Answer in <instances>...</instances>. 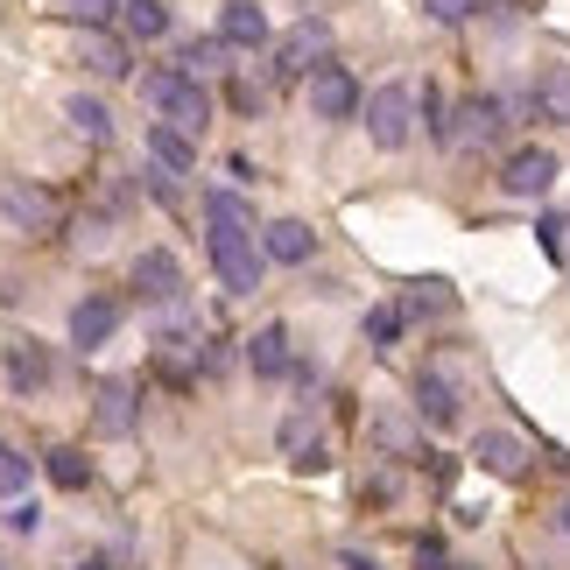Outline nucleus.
Listing matches in <instances>:
<instances>
[{"label":"nucleus","mask_w":570,"mask_h":570,"mask_svg":"<svg viewBox=\"0 0 570 570\" xmlns=\"http://www.w3.org/2000/svg\"><path fill=\"white\" fill-rule=\"evenodd\" d=\"M409 311H451V289H444V282H415Z\"/></svg>","instance_id":"31"},{"label":"nucleus","mask_w":570,"mask_h":570,"mask_svg":"<svg viewBox=\"0 0 570 570\" xmlns=\"http://www.w3.org/2000/svg\"><path fill=\"white\" fill-rule=\"evenodd\" d=\"M423 127L436 141H451V120H444V92H436V85H423Z\"/></svg>","instance_id":"28"},{"label":"nucleus","mask_w":570,"mask_h":570,"mask_svg":"<svg viewBox=\"0 0 570 570\" xmlns=\"http://www.w3.org/2000/svg\"><path fill=\"white\" fill-rule=\"evenodd\" d=\"M0 218L21 233H57L63 226V205L42 184H21V177H0Z\"/></svg>","instance_id":"4"},{"label":"nucleus","mask_w":570,"mask_h":570,"mask_svg":"<svg viewBox=\"0 0 570 570\" xmlns=\"http://www.w3.org/2000/svg\"><path fill=\"white\" fill-rule=\"evenodd\" d=\"M141 99L156 106L169 127H184L190 141L212 127V92H205L197 78H184V71H148V78H141Z\"/></svg>","instance_id":"2"},{"label":"nucleus","mask_w":570,"mask_h":570,"mask_svg":"<svg viewBox=\"0 0 570 570\" xmlns=\"http://www.w3.org/2000/svg\"><path fill=\"white\" fill-rule=\"evenodd\" d=\"M114 332H120V303L114 296H85L71 311V345H78V353H99Z\"/></svg>","instance_id":"11"},{"label":"nucleus","mask_w":570,"mask_h":570,"mask_svg":"<svg viewBox=\"0 0 570 570\" xmlns=\"http://www.w3.org/2000/svg\"><path fill=\"white\" fill-rule=\"evenodd\" d=\"M78 63L99 71V78H127V71H135V63H127V42L106 36V29H78Z\"/></svg>","instance_id":"16"},{"label":"nucleus","mask_w":570,"mask_h":570,"mask_svg":"<svg viewBox=\"0 0 570 570\" xmlns=\"http://www.w3.org/2000/svg\"><path fill=\"white\" fill-rule=\"evenodd\" d=\"M8 529L14 535H36L42 529V508H36V500H8Z\"/></svg>","instance_id":"30"},{"label":"nucleus","mask_w":570,"mask_h":570,"mask_svg":"<svg viewBox=\"0 0 570 570\" xmlns=\"http://www.w3.org/2000/svg\"><path fill=\"white\" fill-rule=\"evenodd\" d=\"M63 120H71V127H78V135L92 141V148H99V141H114V114H106L99 99H85V92L63 99Z\"/></svg>","instance_id":"22"},{"label":"nucleus","mask_w":570,"mask_h":570,"mask_svg":"<svg viewBox=\"0 0 570 570\" xmlns=\"http://www.w3.org/2000/svg\"><path fill=\"white\" fill-rule=\"evenodd\" d=\"M535 114L570 127V63H550V71L535 78Z\"/></svg>","instance_id":"20"},{"label":"nucleus","mask_w":570,"mask_h":570,"mask_svg":"<svg viewBox=\"0 0 570 570\" xmlns=\"http://www.w3.org/2000/svg\"><path fill=\"white\" fill-rule=\"evenodd\" d=\"M557 535L570 542V500H563V508H557Z\"/></svg>","instance_id":"36"},{"label":"nucleus","mask_w":570,"mask_h":570,"mask_svg":"<svg viewBox=\"0 0 570 570\" xmlns=\"http://www.w3.org/2000/svg\"><path fill=\"white\" fill-rule=\"evenodd\" d=\"M529 444H521L514 430H479L472 436V465L479 472H493V479H529Z\"/></svg>","instance_id":"8"},{"label":"nucleus","mask_w":570,"mask_h":570,"mask_svg":"<svg viewBox=\"0 0 570 570\" xmlns=\"http://www.w3.org/2000/svg\"><path fill=\"white\" fill-rule=\"evenodd\" d=\"M366 135L381 148H409V135H415V92L409 85H381V92L366 99Z\"/></svg>","instance_id":"5"},{"label":"nucleus","mask_w":570,"mask_h":570,"mask_svg":"<svg viewBox=\"0 0 570 570\" xmlns=\"http://www.w3.org/2000/svg\"><path fill=\"white\" fill-rule=\"evenodd\" d=\"M205 226H212V268L233 296H254L261 289V261L268 247L254 239V212L239 205L233 190H205Z\"/></svg>","instance_id":"1"},{"label":"nucleus","mask_w":570,"mask_h":570,"mask_svg":"<svg viewBox=\"0 0 570 570\" xmlns=\"http://www.w3.org/2000/svg\"><path fill=\"white\" fill-rule=\"evenodd\" d=\"M402 317H409V311H402V303H381V311H374V317H366V338H374V353H387V345H394V338H402Z\"/></svg>","instance_id":"26"},{"label":"nucleus","mask_w":570,"mask_h":570,"mask_svg":"<svg viewBox=\"0 0 570 570\" xmlns=\"http://www.w3.org/2000/svg\"><path fill=\"white\" fill-rule=\"evenodd\" d=\"M8 381H14L21 394L42 387V381H50V353H42L36 338H14V345H8Z\"/></svg>","instance_id":"21"},{"label":"nucleus","mask_w":570,"mask_h":570,"mask_svg":"<svg viewBox=\"0 0 570 570\" xmlns=\"http://www.w3.org/2000/svg\"><path fill=\"white\" fill-rule=\"evenodd\" d=\"M218 42H226V50H261V42H268V14H261L254 0L218 8Z\"/></svg>","instance_id":"14"},{"label":"nucleus","mask_w":570,"mask_h":570,"mask_svg":"<svg viewBox=\"0 0 570 570\" xmlns=\"http://www.w3.org/2000/svg\"><path fill=\"white\" fill-rule=\"evenodd\" d=\"M345 570H381L374 557H360V550H345Z\"/></svg>","instance_id":"35"},{"label":"nucleus","mask_w":570,"mask_h":570,"mask_svg":"<svg viewBox=\"0 0 570 570\" xmlns=\"http://www.w3.org/2000/svg\"><path fill=\"white\" fill-rule=\"evenodd\" d=\"M148 156H156V169H169V177H190V169H197V141L184 135V127L156 120V127H148Z\"/></svg>","instance_id":"17"},{"label":"nucleus","mask_w":570,"mask_h":570,"mask_svg":"<svg viewBox=\"0 0 570 570\" xmlns=\"http://www.w3.org/2000/svg\"><path fill=\"white\" fill-rule=\"evenodd\" d=\"M311 114L317 120H353V114H366V99H360V85H353L345 63H324V71L311 78Z\"/></svg>","instance_id":"7"},{"label":"nucleus","mask_w":570,"mask_h":570,"mask_svg":"<svg viewBox=\"0 0 570 570\" xmlns=\"http://www.w3.org/2000/svg\"><path fill=\"white\" fill-rule=\"evenodd\" d=\"M261 247H268V261H282V268H303L317 247V233L303 226V218H275V226H261Z\"/></svg>","instance_id":"15"},{"label":"nucleus","mask_w":570,"mask_h":570,"mask_svg":"<svg viewBox=\"0 0 570 570\" xmlns=\"http://www.w3.org/2000/svg\"><path fill=\"white\" fill-rule=\"evenodd\" d=\"M500 127H508V106H500V99H465V106H458L451 141H458V148H493Z\"/></svg>","instance_id":"10"},{"label":"nucleus","mask_w":570,"mask_h":570,"mask_svg":"<svg viewBox=\"0 0 570 570\" xmlns=\"http://www.w3.org/2000/svg\"><path fill=\"white\" fill-rule=\"evenodd\" d=\"M148 190H156L163 205H177V177H169V169H148Z\"/></svg>","instance_id":"34"},{"label":"nucleus","mask_w":570,"mask_h":570,"mask_svg":"<svg viewBox=\"0 0 570 570\" xmlns=\"http://www.w3.org/2000/svg\"><path fill=\"white\" fill-rule=\"evenodd\" d=\"M135 289H141V303H177V296H184V268H177V254L148 247V254L135 261Z\"/></svg>","instance_id":"12"},{"label":"nucleus","mask_w":570,"mask_h":570,"mask_svg":"<svg viewBox=\"0 0 570 570\" xmlns=\"http://www.w3.org/2000/svg\"><path fill=\"white\" fill-rule=\"evenodd\" d=\"M247 366L261 381H282V374H296V353H289V332L282 324H261V332L247 338Z\"/></svg>","instance_id":"13"},{"label":"nucleus","mask_w":570,"mask_h":570,"mask_svg":"<svg viewBox=\"0 0 570 570\" xmlns=\"http://www.w3.org/2000/svg\"><path fill=\"white\" fill-rule=\"evenodd\" d=\"M423 8H430L436 21H472L479 8H487V0H423Z\"/></svg>","instance_id":"32"},{"label":"nucleus","mask_w":570,"mask_h":570,"mask_svg":"<svg viewBox=\"0 0 570 570\" xmlns=\"http://www.w3.org/2000/svg\"><path fill=\"white\" fill-rule=\"evenodd\" d=\"M218 57H226V42H218V36H205V42H184L177 71H184V78H205V71H218Z\"/></svg>","instance_id":"25"},{"label":"nucleus","mask_w":570,"mask_h":570,"mask_svg":"<svg viewBox=\"0 0 570 570\" xmlns=\"http://www.w3.org/2000/svg\"><path fill=\"white\" fill-rule=\"evenodd\" d=\"M21 493H29V458L0 444V500H21Z\"/></svg>","instance_id":"27"},{"label":"nucleus","mask_w":570,"mask_h":570,"mask_svg":"<svg viewBox=\"0 0 570 570\" xmlns=\"http://www.w3.org/2000/svg\"><path fill=\"white\" fill-rule=\"evenodd\" d=\"M557 184V156L550 148H514L508 163H500V190L508 197H550Z\"/></svg>","instance_id":"9"},{"label":"nucleus","mask_w":570,"mask_h":570,"mask_svg":"<svg viewBox=\"0 0 570 570\" xmlns=\"http://www.w3.org/2000/svg\"><path fill=\"white\" fill-rule=\"evenodd\" d=\"M282 458H289V465H324V436H317V423H311V415H289V423H282Z\"/></svg>","instance_id":"19"},{"label":"nucleus","mask_w":570,"mask_h":570,"mask_svg":"<svg viewBox=\"0 0 570 570\" xmlns=\"http://www.w3.org/2000/svg\"><path fill=\"white\" fill-rule=\"evenodd\" d=\"M42 472H50V479H57V487H63V493H78V487H85V479H92V458H85L78 444H57L50 458H42Z\"/></svg>","instance_id":"24"},{"label":"nucleus","mask_w":570,"mask_h":570,"mask_svg":"<svg viewBox=\"0 0 570 570\" xmlns=\"http://www.w3.org/2000/svg\"><path fill=\"white\" fill-rule=\"evenodd\" d=\"M120 21H127L135 42H163L169 36V8H163V0H120Z\"/></svg>","instance_id":"23"},{"label":"nucleus","mask_w":570,"mask_h":570,"mask_svg":"<svg viewBox=\"0 0 570 570\" xmlns=\"http://www.w3.org/2000/svg\"><path fill=\"white\" fill-rule=\"evenodd\" d=\"M451 570H472V563H451Z\"/></svg>","instance_id":"38"},{"label":"nucleus","mask_w":570,"mask_h":570,"mask_svg":"<svg viewBox=\"0 0 570 570\" xmlns=\"http://www.w3.org/2000/svg\"><path fill=\"white\" fill-rule=\"evenodd\" d=\"M78 570H114V557H85V563H78Z\"/></svg>","instance_id":"37"},{"label":"nucleus","mask_w":570,"mask_h":570,"mask_svg":"<svg viewBox=\"0 0 570 570\" xmlns=\"http://www.w3.org/2000/svg\"><path fill=\"white\" fill-rule=\"evenodd\" d=\"M92 430L99 436H135L141 430V394H135V381H99V394H92Z\"/></svg>","instance_id":"6"},{"label":"nucleus","mask_w":570,"mask_h":570,"mask_svg":"<svg viewBox=\"0 0 570 570\" xmlns=\"http://www.w3.org/2000/svg\"><path fill=\"white\" fill-rule=\"evenodd\" d=\"M415 415H423V423H436V430H451L458 423V387H451V374H430L415 381Z\"/></svg>","instance_id":"18"},{"label":"nucleus","mask_w":570,"mask_h":570,"mask_svg":"<svg viewBox=\"0 0 570 570\" xmlns=\"http://www.w3.org/2000/svg\"><path fill=\"white\" fill-rule=\"evenodd\" d=\"M415 570H451V557H444V542H415Z\"/></svg>","instance_id":"33"},{"label":"nucleus","mask_w":570,"mask_h":570,"mask_svg":"<svg viewBox=\"0 0 570 570\" xmlns=\"http://www.w3.org/2000/svg\"><path fill=\"white\" fill-rule=\"evenodd\" d=\"M535 233H542V254H550V261H563V254H570V218H542Z\"/></svg>","instance_id":"29"},{"label":"nucleus","mask_w":570,"mask_h":570,"mask_svg":"<svg viewBox=\"0 0 570 570\" xmlns=\"http://www.w3.org/2000/svg\"><path fill=\"white\" fill-rule=\"evenodd\" d=\"M324 63H332V29H324V21H296L289 36L275 42V85H311Z\"/></svg>","instance_id":"3"},{"label":"nucleus","mask_w":570,"mask_h":570,"mask_svg":"<svg viewBox=\"0 0 570 570\" xmlns=\"http://www.w3.org/2000/svg\"><path fill=\"white\" fill-rule=\"evenodd\" d=\"M0 570H8V563H0Z\"/></svg>","instance_id":"39"}]
</instances>
